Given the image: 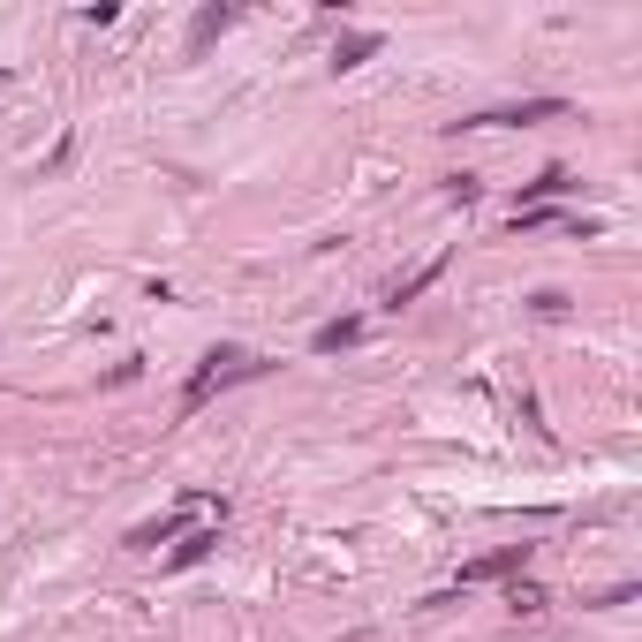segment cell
I'll return each instance as SVG.
<instances>
[{
  "label": "cell",
  "mask_w": 642,
  "mask_h": 642,
  "mask_svg": "<svg viewBox=\"0 0 642 642\" xmlns=\"http://www.w3.org/2000/svg\"><path fill=\"white\" fill-rule=\"evenodd\" d=\"M371 53H378V38H371V31H355V38H340V46H333V61H340V68H355V61H371Z\"/></svg>",
  "instance_id": "obj_6"
},
{
  "label": "cell",
  "mask_w": 642,
  "mask_h": 642,
  "mask_svg": "<svg viewBox=\"0 0 642 642\" xmlns=\"http://www.w3.org/2000/svg\"><path fill=\"white\" fill-rule=\"evenodd\" d=\"M439 272H446V257H439V265H423V272H416V280H401V288H393V303H416V295H423V288H431V280H439Z\"/></svg>",
  "instance_id": "obj_8"
},
{
  "label": "cell",
  "mask_w": 642,
  "mask_h": 642,
  "mask_svg": "<svg viewBox=\"0 0 642 642\" xmlns=\"http://www.w3.org/2000/svg\"><path fill=\"white\" fill-rule=\"evenodd\" d=\"M227 23H235V16H227V8H204V16L189 23V53H204V46H212V38L227 31Z\"/></svg>",
  "instance_id": "obj_4"
},
{
  "label": "cell",
  "mask_w": 642,
  "mask_h": 642,
  "mask_svg": "<svg viewBox=\"0 0 642 642\" xmlns=\"http://www.w3.org/2000/svg\"><path fill=\"white\" fill-rule=\"evenodd\" d=\"M552 114H567L559 99H529V106H499V114H469L461 129H491V121H552Z\"/></svg>",
  "instance_id": "obj_3"
},
{
  "label": "cell",
  "mask_w": 642,
  "mask_h": 642,
  "mask_svg": "<svg viewBox=\"0 0 642 642\" xmlns=\"http://www.w3.org/2000/svg\"><path fill=\"white\" fill-rule=\"evenodd\" d=\"M522 559H529V544H499V552L469 559V567H461V582H499V575H514Z\"/></svg>",
  "instance_id": "obj_2"
},
{
  "label": "cell",
  "mask_w": 642,
  "mask_h": 642,
  "mask_svg": "<svg viewBox=\"0 0 642 642\" xmlns=\"http://www.w3.org/2000/svg\"><path fill=\"white\" fill-rule=\"evenodd\" d=\"M567 189H575V174H567V167H544L537 182H529V197H567Z\"/></svg>",
  "instance_id": "obj_7"
},
{
  "label": "cell",
  "mask_w": 642,
  "mask_h": 642,
  "mask_svg": "<svg viewBox=\"0 0 642 642\" xmlns=\"http://www.w3.org/2000/svg\"><path fill=\"white\" fill-rule=\"evenodd\" d=\"M355 333H363L355 318H333V325H318V340H310V348H318V355H340V348H348Z\"/></svg>",
  "instance_id": "obj_5"
},
{
  "label": "cell",
  "mask_w": 642,
  "mask_h": 642,
  "mask_svg": "<svg viewBox=\"0 0 642 642\" xmlns=\"http://www.w3.org/2000/svg\"><path fill=\"white\" fill-rule=\"evenodd\" d=\"M257 371H265V363H257V355H242V348H220V355H204V371L189 378L182 408H204V401H212L220 386H235V378H257Z\"/></svg>",
  "instance_id": "obj_1"
},
{
  "label": "cell",
  "mask_w": 642,
  "mask_h": 642,
  "mask_svg": "<svg viewBox=\"0 0 642 642\" xmlns=\"http://www.w3.org/2000/svg\"><path fill=\"white\" fill-rule=\"evenodd\" d=\"M212 544H220V529H197V537H189V544H182V552H174V567H197V559H204V552H212Z\"/></svg>",
  "instance_id": "obj_9"
}]
</instances>
